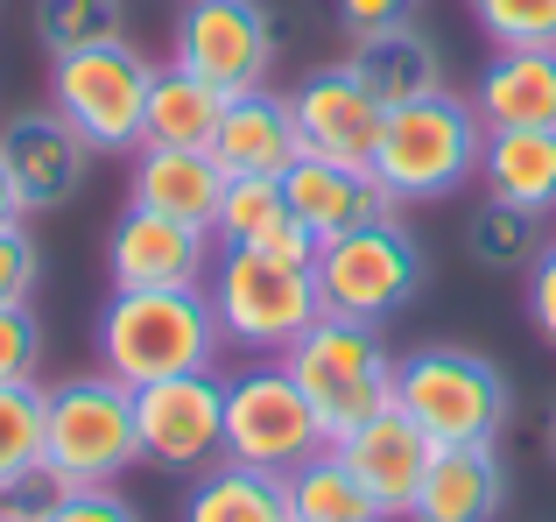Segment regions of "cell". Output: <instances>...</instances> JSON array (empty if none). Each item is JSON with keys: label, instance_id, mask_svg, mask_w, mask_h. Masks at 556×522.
<instances>
[{"label": "cell", "instance_id": "30", "mask_svg": "<svg viewBox=\"0 0 556 522\" xmlns=\"http://www.w3.org/2000/svg\"><path fill=\"white\" fill-rule=\"evenodd\" d=\"M42 459V388L36 382H0V481Z\"/></svg>", "mask_w": 556, "mask_h": 522}, {"label": "cell", "instance_id": "13", "mask_svg": "<svg viewBox=\"0 0 556 522\" xmlns=\"http://www.w3.org/2000/svg\"><path fill=\"white\" fill-rule=\"evenodd\" d=\"M0 163H8L14 191H22V212H56V206L78 198L85 170H92V141L56 107L14 113V121L0 127Z\"/></svg>", "mask_w": 556, "mask_h": 522}, {"label": "cell", "instance_id": "28", "mask_svg": "<svg viewBox=\"0 0 556 522\" xmlns=\"http://www.w3.org/2000/svg\"><path fill=\"white\" fill-rule=\"evenodd\" d=\"M36 36L50 57L99 50V42L127 36V8L121 0H36Z\"/></svg>", "mask_w": 556, "mask_h": 522}, {"label": "cell", "instance_id": "32", "mask_svg": "<svg viewBox=\"0 0 556 522\" xmlns=\"http://www.w3.org/2000/svg\"><path fill=\"white\" fill-rule=\"evenodd\" d=\"M42 368V325L28 303H0V382H36Z\"/></svg>", "mask_w": 556, "mask_h": 522}, {"label": "cell", "instance_id": "34", "mask_svg": "<svg viewBox=\"0 0 556 522\" xmlns=\"http://www.w3.org/2000/svg\"><path fill=\"white\" fill-rule=\"evenodd\" d=\"M50 522H141V515H135V501H127L121 487H71L64 509Z\"/></svg>", "mask_w": 556, "mask_h": 522}, {"label": "cell", "instance_id": "21", "mask_svg": "<svg viewBox=\"0 0 556 522\" xmlns=\"http://www.w3.org/2000/svg\"><path fill=\"white\" fill-rule=\"evenodd\" d=\"M472 107L486 127H556V50H493Z\"/></svg>", "mask_w": 556, "mask_h": 522}, {"label": "cell", "instance_id": "17", "mask_svg": "<svg viewBox=\"0 0 556 522\" xmlns=\"http://www.w3.org/2000/svg\"><path fill=\"white\" fill-rule=\"evenodd\" d=\"M212 156H218V170H226V177H282V170L303 156V135H296V113H289V99L268 92V85H254V92H232L226 113H218Z\"/></svg>", "mask_w": 556, "mask_h": 522}, {"label": "cell", "instance_id": "25", "mask_svg": "<svg viewBox=\"0 0 556 522\" xmlns=\"http://www.w3.org/2000/svg\"><path fill=\"white\" fill-rule=\"evenodd\" d=\"M184 522H289V487L282 473L212 459L184 495Z\"/></svg>", "mask_w": 556, "mask_h": 522}, {"label": "cell", "instance_id": "10", "mask_svg": "<svg viewBox=\"0 0 556 522\" xmlns=\"http://www.w3.org/2000/svg\"><path fill=\"white\" fill-rule=\"evenodd\" d=\"M169 64L198 71V78L218 85L226 99L268 85V64H275V22H268V8H261V0H184Z\"/></svg>", "mask_w": 556, "mask_h": 522}, {"label": "cell", "instance_id": "5", "mask_svg": "<svg viewBox=\"0 0 556 522\" xmlns=\"http://www.w3.org/2000/svg\"><path fill=\"white\" fill-rule=\"evenodd\" d=\"M42 459H50L71 487H113L141 459L135 388L113 382L106 368L42 388Z\"/></svg>", "mask_w": 556, "mask_h": 522}, {"label": "cell", "instance_id": "37", "mask_svg": "<svg viewBox=\"0 0 556 522\" xmlns=\"http://www.w3.org/2000/svg\"><path fill=\"white\" fill-rule=\"evenodd\" d=\"M8 220H28V212H22V191H14L8 163H0V226H8Z\"/></svg>", "mask_w": 556, "mask_h": 522}, {"label": "cell", "instance_id": "33", "mask_svg": "<svg viewBox=\"0 0 556 522\" xmlns=\"http://www.w3.org/2000/svg\"><path fill=\"white\" fill-rule=\"evenodd\" d=\"M42 283V248L28 234V220H8L0 226V303H28Z\"/></svg>", "mask_w": 556, "mask_h": 522}, {"label": "cell", "instance_id": "36", "mask_svg": "<svg viewBox=\"0 0 556 522\" xmlns=\"http://www.w3.org/2000/svg\"><path fill=\"white\" fill-rule=\"evenodd\" d=\"M408 14H416V0H339V22L353 28V36L388 28V22H408Z\"/></svg>", "mask_w": 556, "mask_h": 522}, {"label": "cell", "instance_id": "1", "mask_svg": "<svg viewBox=\"0 0 556 522\" xmlns=\"http://www.w3.org/2000/svg\"><path fill=\"white\" fill-rule=\"evenodd\" d=\"M218 346H226V332H218V311L204 297V283H190V289H113L106 311H99V368L127 388L212 368Z\"/></svg>", "mask_w": 556, "mask_h": 522}, {"label": "cell", "instance_id": "9", "mask_svg": "<svg viewBox=\"0 0 556 522\" xmlns=\"http://www.w3.org/2000/svg\"><path fill=\"white\" fill-rule=\"evenodd\" d=\"M325 445H331L325 424H317L311 396L296 388V374L282 360H261V368L226 382V459L261 473H296Z\"/></svg>", "mask_w": 556, "mask_h": 522}, {"label": "cell", "instance_id": "27", "mask_svg": "<svg viewBox=\"0 0 556 522\" xmlns=\"http://www.w3.org/2000/svg\"><path fill=\"white\" fill-rule=\"evenodd\" d=\"M465 248H472L479 269H535V254L549 248L543 240V212H521L507 198H486L465 226Z\"/></svg>", "mask_w": 556, "mask_h": 522}, {"label": "cell", "instance_id": "29", "mask_svg": "<svg viewBox=\"0 0 556 522\" xmlns=\"http://www.w3.org/2000/svg\"><path fill=\"white\" fill-rule=\"evenodd\" d=\"M493 50H556V0H465Z\"/></svg>", "mask_w": 556, "mask_h": 522}, {"label": "cell", "instance_id": "15", "mask_svg": "<svg viewBox=\"0 0 556 522\" xmlns=\"http://www.w3.org/2000/svg\"><path fill=\"white\" fill-rule=\"evenodd\" d=\"M331 452L353 467V481L367 487V495L380 501V515L394 522V515H408V501H416V487H422V473H430L437 445L388 402V410H374L367 424H353L345 438H331Z\"/></svg>", "mask_w": 556, "mask_h": 522}, {"label": "cell", "instance_id": "11", "mask_svg": "<svg viewBox=\"0 0 556 522\" xmlns=\"http://www.w3.org/2000/svg\"><path fill=\"white\" fill-rule=\"evenodd\" d=\"M135 431L149 467L204 473L212 459H226V382L212 368H198L135 388Z\"/></svg>", "mask_w": 556, "mask_h": 522}, {"label": "cell", "instance_id": "20", "mask_svg": "<svg viewBox=\"0 0 556 522\" xmlns=\"http://www.w3.org/2000/svg\"><path fill=\"white\" fill-rule=\"evenodd\" d=\"M212 240L218 248H261V254H282V261H317V240L289 212L282 177H226Z\"/></svg>", "mask_w": 556, "mask_h": 522}, {"label": "cell", "instance_id": "31", "mask_svg": "<svg viewBox=\"0 0 556 522\" xmlns=\"http://www.w3.org/2000/svg\"><path fill=\"white\" fill-rule=\"evenodd\" d=\"M71 481L50 467V459H36V467H22L14 481H0V522H50L64 509Z\"/></svg>", "mask_w": 556, "mask_h": 522}, {"label": "cell", "instance_id": "22", "mask_svg": "<svg viewBox=\"0 0 556 522\" xmlns=\"http://www.w3.org/2000/svg\"><path fill=\"white\" fill-rule=\"evenodd\" d=\"M353 78L367 85L380 107H408V99L437 92L444 85V71H437V42L422 36L416 22H388V28H367V36H353Z\"/></svg>", "mask_w": 556, "mask_h": 522}, {"label": "cell", "instance_id": "26", "mask_svg": "<svg viewBox=\"0 0 556 522\" xmlns=\"http://www.w3.org/2000/svg\"><path fill=\"white\" fill-rule=\"evenodd\" d=\"M282 487H289V522H388L380 501L353 481V467L331 445L311 452L296 473H282Z\"/></svg>", "mask_w": 556, "mask_h": 522}, {"label": "cell", "instance_id": "8", "mask_svg": "<svg viewBox=\"0 0 556 522\" xmlns=\"http://www.w3.org/2000/svg\"><path fill=\"white\" fill-rule=\"evenodd\" d=\"M311 269H317L325 311L367 318V325H380L388 311H402V303L422 289V248H416V234H408L394 212L388 220L353 226V234H339V240H325Z\"/></svg>", "mask_w": 556, "mask_h": 522}, {"label": "cell", "instance_id": "35", "mask_svg": "<svg viewBox=\"0 0 556 522\" xmlns=\"http://www.w3.org/2000/svg\"><path fill=\"white\" fill-rule=\"evenodd\" d=\"M529 318H535L543 339H556V240L535 254V269H529Z\"/></svg>", "mask_w": 556, "mask_h": 522}, {"label": "cell", "instance_id": "7", "mask_svg": "<svg viewBox=\"0 0 556 522\" xmlns=\"http://www.w3.org/2000/svg\"><path fill=\"white\" fill-rule=\"evenodd\" d=\"M149 85L155 64L135 42H99V50L50 57V107L92 141V156H127L141 149V121H149Z\"/></svg>", "mask_w": 556, "mask_h": 522}, {"label": "cell", "instance_id": "19", "mask_svg": "<svg viewBox=\"0 0 556 522\" xmlns=\"http://www.w3.org/2000/svg\"><path fill=\"white\" fill-rule=\"evenodd\" d=\"M218 198H226V170L212 149H135V177H127V206L169 212L184 226L212 234Z\"/></svg>", "mask_w": 556, "mask_h": 522}, {"label": "cell", "instance_id": "23", "mask_svg": "<svg viewBox=\"0 0 556 522\" xmlns=\"http://www.w3.org/2000/svg\"><path fill=\"white\" fill-rule=\"evenodd\" d=\"M486 198H507L521 212H556V127H486L479 156Z\"/></svg>", "mask_w": 556, "mask_h": 522}, {"label": "cell", "instance_id": "6", "mask_svg": "<svg viewBox=\"0 0 556 522\" xmlns=\"http://www.w3.org/2000/svg\"><path fill=\"white\" fill-rule=\"evenodd\" d=\"M394 410L430 445H493L507 424V382L465 346H430L394 368Z\"/></svg>", "mask_w": 556, "mask_h": 522}, {"label": "cell", "instance_id": "38", "mask_svg": "<svg viewBox=\"0 0 556 522\" xmlns=\"http://www.w3.org/2000/svg\"><path fill=\"white\" fill-rule=\"evenodd\" d=\"M549 452H556V410H549Z\"/></svg>", "mask_w": 556, "mask_h": 522}, {"label": "cell", "instance_id": "3", "mask_svg": "<svg viewBox=\"0 0 556 522\" xmlns=\"http://www.w3.org/2000/svg\"><path fill=\"white\" fill-rule=\"evenodd\" d=\"M204 297H212L218 332L232 346L275 353V360L325 318L311 261H282V254H261V248H218L212 275H204Z\"/></svg>", "mask_w": 556, "mask_h": 522}, {"label": "cell", "instance_id": "24", "mask_svg": "<svg viewBox=\"0 0 556 522\" xmlns=\"http://www.w3.org/2000/svg\"><path fill=\"white\" fill-rule=\"evenodd\" d=\"M218 113H226V92L204 85L198 71L163 64L149 85V121H141V149H212Z\"/></svg>", "mask_w": 556, "mask_h": 522}, {"label": "cell", "instance_id": "16", "mask_svg": "<svg viewBox=\"0 0 556 522\" xmlns=\"http://www.w3.org/2000/svg\"><path fill=\"white\" fill-rule=\"evenodd\" d=\"M282 198H289V212L303 220V234H311L317 248L394 212V198L380 191V177L367 163H331V156H296V163L282 170Z\"/></svg>", "mask_w": 556, "mask_h": 522}, {"label": "cell", "instance_id": "4", "mask_svg": "<svg viewBox=\"0 0 556 522\" xmlns=\"http://www.w3.org/2000/svg\"><path fill=\"white\" fill-rule=\"evenodd\" d=\"M282 368L296 374V388L311 396L325 438H345L353 424H367L374 410H388V402H394V368H402V360L388 353L380 325L325 311V318H317V325L282 353Z\"/></svg>", "mask_w": 556, "mask_h": 522}, {"label": "cell", "instance_id": "12", "mask_svg": "<svg viewBox=\"0 0 556 522\" xmlns=\"http://www.w3.org/2000/svg\"><path fill=\"white\" fill-rule=\"evenodd\" d=\"M106 275L113 289H190L212 275V234L169 220V212L127 206L106 240Z\"/></svg>", "mask_w": 556, "mask_h": 522}, {"label": "cell", "instance_id": "2", "mask_svg": "<svg viewBox=\"0 0 556 522\" xmlns=\"http://www.w3.org/2000/svg\"><path fill=\"white\" fill-rule=\"evenodd\" d=\"M479 156H486V121H479L472 99L458 92H422L408 107H388L380 121V149H374V177L394 206H422V198H451L458 184L479 177Z\"/></svg>", "mask_w": 556, "mask_h": 522}, {"label": "cell", "instance_id": "18", "mask_svg": "<svg viewBox=\"0 0 556 522\" xmlns=\"http://www.w3.org/2000/svg\"><path fill=\"white\" fill-rule=\"evenodd\" d=\"M507 501V473L493 445H437L402 522H493Z\"/></svg>", "mask_w": 556, "mask_h": 522}, {"label": "cell", "instance_id": "14", "mask_svg": "<svg viewBox=\"0 0 556 522\" xmlns=\"http://www.w3.org/2000/svg\"><path fill=\"white\" fill-rule=\"evenodd\" d=\"M289 113H296L303 156H331V163H374L380 121H388V107L353 78V64L311 71V78L289 92Z\"/></svg>", "mask_w": 556, "mask_h": 522}]
</instances>
